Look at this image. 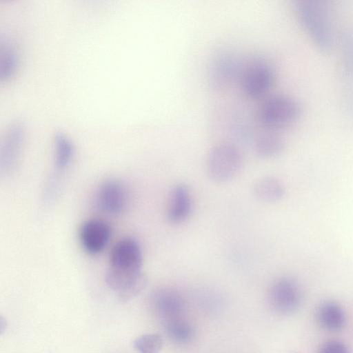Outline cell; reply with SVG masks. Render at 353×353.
I'll return each instance as SVG.
<instances>
[{
    "instance_id": "1",
    "label": "cell",
    "mask_w": 353,
    "mask_h": 353,
    "mask_svg": "<svg viewBox=\"0 0 353 353\" xmlns=\"http://www.w3.org/2000/svg\"><path fill=\"white\" fill-rule=\"evenodd\" d=\"M143 254L139 243L131 237L118 241L112 247L105 275L107 285L117 292L141 273Z\"/></svg>"
},
{
    "instance_id": "2",
    "label": "cell",
    "mask_w": 353,
    "mask_h": 353,
    "mask_svg": "<svg viewBox=\"0 0 353 353\" xmlns=\"http://www.w3.org/2000/svg\"><path fill=\"white\" fill-rule=\"evenodd\" d=\"M294 8L300 23L317 48L324 52L330 51L335 33L327 3L322 0H297Z\"/></svg>"
},
{
    "instance_id": "3",
    "label": "cell",
    "mask_w": 353,
    "mask_h": 353,
    "mask_svg": "<svg viewBox=\"0 0 353 353\" xmlns=\"http://www.w3.org/2000/svg\"><path fill=\"white\" fill-rule=\"evenodd\" d=\"M301 114V107L294 97L274 94L266 98L257 110V119L265 130L279 132L294 124Z\"/></svg>"
},
{
    "instance_id": "4",
    "label": "cell",
    "mask_w": 353,
    "mask_h": 353,
    "mask_svg": "<svg viewBox=\"0 0 353 353\" xmlns=\"http://www.w3.org/2000/svg\"><path fill=\"white\" fill-rule=\"evenodd\" d=\"M275 77V70L270 61L261 57L252 58L241 72V90L248 98H261L272 87Z\"/></svg>"
},
{
    "instance_id": "5",
    "label": "cell",
    "mask_w": 353,
    "mask_h": 353,
    "mask_svg": "<svg viewBox=\"0 0 353 353\" xmlns=\"http://www.w3.org/2000/svg\"><path fill=\"white\" fill-rule=\"evenodd\" d=\"M242 162V154L238 147L228 142L219 143L208 153V174L215 182L228 181L239 173Z\"/></svg>"
},
{
    "instance_id": "6",
    "label": "cell",
    "mask_w": 353,
    "mask_h": 353,
    "mask_svg": "<svg viewBox=\"0 0 353 353\" xmlns=\"http://www.w3.org/2000/svg\"><path fill=\"white\" fill-rule=\"evenodd\" d=\"M268 299L270 307L276 313L290 315L300 308L303 292L296 279L285 276L274 281L269 290Z\"/></svg>"
},
{
    "instance_id": "7",
    "label": "cell",
    "mask_w": 353,
    "mask_h": 353,
    "mask_svg": "<svg viewBox=\"0 0 353 353\" xmlns=\"http://www.w3.org/2000/svg\"><path fill=\"white\" fill-rule=\"evenodd\" d=\"M112 234L110 225L99 219L85 221L79 230V239L83 250L90 254H97L107 246Z\"/></svg>"
},
{
    "instance_id": "8",
    "label": "cell",
    "mask_w": 353,
    "mask_h": 353,
    "mask_svg": "<svg viewBox=\"0 0 353 353\" xmlns=\"http://www.w3.org/2000/svg\"><path fill=\"white\" fill-rule=\"evenodd\" d=\"M96 202L98 208L106 214H120L125 209L127 202L124 185L116 179L103 181L97 190Z\"/></svg>"
},
{
    "instance_id": "9",
    "label": "cell",
    "mask_w": 353,
    "mask_h": 353,
    "mask_svg": "<svg viewBox=\"0 0 353 353\" xmlns=\"http://www.w3.org/2000/svg\"><path fill=\"white\" fill-rule=\"evenodd\" d=\"M152 305L163 322L183 316L185 300L182 295L171 288H161L152 295Z\"/></svg>"
},
{
    "instance_id": "10",
    "label": "cell",
    "mask_w": 353,
    "mask_h": 353,
    "mask_svg": "<svg viewBox=\"0 0 353 353\" xmlns=\"http://www.w3.org/2000/svg\"><path fill=\"white\" fill-rule=\"evenodd\" d=\"M23 141V129L19 123H13L7 129L0 150L1 174H8L14 167Z\"/></svg>"
},
{
    "instance_id": "11",
    "label": "cell",
    "mask_w": 353,
    "mask_h": 353,
    "mask_svg": "<svg viewBox=\"0 0 353 353\" xmlns=\"http://www.w3.org/2000/svg\"><path fill=\"white\" fill-rule=\"evenodd\" d=\"M192 210V198L188 186L179 183L170 190L167 206L166 217L173 224L185 221Z\"/></svg>"
},
{
    "instance_id": "12",
    "label": "cell",
    "mask_w": 353,
    "mask_h": 353,
    "mask_svg": "<svg viewBox=\"0 0 353 353\" xmlns=\"http://www.w3.org/2000/svg\"><path fill=\"white\" fill-rule=\"evenodd\" d=\"M315 319L322 329L332 332L342 330L347 322L343 308L333 299L323 300L318 305Z\"/></svg>"
},
{
    "instance_id": "13",
    "label": "cell",
    "mask_w": 353,
    "mask_h": 353,
    "mask_svg": "<svg viewBox=\"0 0 353 353\" xmlns=\"http://www.w3.org/2000/svg\"><path fill=\"white\" fill-rule=\"evenodd\" d=\"M284 147V139L278 132L265 129L257 134L254 141V152L262 159L277 156L283 150Z\"/></svg>"
},
{
    "instance_id": "14",
    "label": "cell",
    "mask_w": 353,
    "mask_h": 353,
    "mask_svg": "<svg viewBox=\"0 0 353 353\" xmlns=\"http://www.w3.org/2000/svg\"><path fill=\"white\" fill-rule=\"evenodd\" d=\"M253 194L261 202L272 203L278 202L284 197L285 188L278 179L274 176H264L254 183Z\"/></svg>"
},
{
    "instance_id": "15",
    "label": "cell",
    "mask_w": 353,
    "mask_h": 353,
    "mask_svg": "<svg viewBox=\"0 0 353 353\" xmlns=\"http://www.w3.org/2000/svg\"><path fill=\"white\" fill-rule=\"evenodd\" d=\"M164 327L169 338L179 344L187 343L194 336L192 325L183 316L165 321Z\"/></svg>"
},
{
    "instance_id": "16",
    "label": "cell",
    "mask_w": 353,
    "mask_h": 353,
    "mask_svg": "<svg viewBox=\"0 0 353 353\" xmlns=\"http://www.w3.org/2000/svg\"><path fill=\"white\" fill-rule=\"evenodd\" d=\"M54 142L55 167L59 170H63L68 167L73 158V145L70 139L61 133L55 134Z\"/></svg>"
},
{
    "instance_id": "17",
    "label": "cell",
    "mask_w": 353,
    "mask_h": 353,
    "mask_svg": "<svg viewBox=\"0 0 353 353\" xmlns=\"http://www.w3.org/2000/svg\"><path fill=\"white\" fill-rule=\"evenodd\" d=\"M18 65V55L15 49L6 45L0 52V79L7 81L14 74Z\"/></svg>"
},
{
    "instance_id": "18",
    "label": "cell",
    "mask_w": 353,
    "mask_h": 353,
    "mask_svg": "<svg viewBox=\"0 0 353 353\" xmlns=\"http://www.w3.org/2000/svg\"><path fill=\"white\" fill-rule=\"evenodd\" d=\"M133 347L139 353H159L163 347V339L157 334H145L134 341Z\"/></svg>"
},
{
    "instance_id": "19",
    "label": "cell",
    "mask_w": 353,
    "mask_h": 353,
    "mask_svg": "<svg viewBox=\"0 0 353 353\" xmlns=\"http://www.w3.org/2000/svg\"><path fill=\"white\" fill-rule=\"evenodd\" d=\"M148 278L142 272L136 279L117 292V296L121 302H129L139 295L146 287Z\"/></svg>"
},
{
    "instance_id": "20",
    "label": "cell",
    "mask_w": 353,
    "mask_h": 353,
    "mask_svg": "<svg viewBox=\"0 0 353 353\" xmlns=\"http://www.w3.org/2000/svg\"><path fill=\"white\" fill-rule=\"evenodd\" d=\"M236 64L232 57L224 56L219 58L215 64L216 74H218L216 77L218 80L222 81L230 79L236 71Z\"/></svg>"
},
{
    "instance_id": "21",
    "label": "cell",
    "mask_w": 353,
    "mask_h": 353,
    "mask_svg": "<svg viewBox=\"0 0 353 353\" xmlns=\"http://www.w3.org/2000/svg\"><path fill=\"white\" fill-rule=\"evenodd\" d=\"M318 353H350L347 346L341 341L330 339L323 343Z\"/></svg>"
},
{
    "instance_id": "22",
    "label": "cell",
    "mask_w": 353,
    "mask_h": 353,
    "mask_svg": "<svg viewBox=\"0 0 353 353\" xmlns=\"http://www.w3.org/2000/svg\"><path fill=\"white\" fill-rule=\"evenodd\" d=\"M6 327H7L6 320L3 316H1V318H0V330H1V334L6 331Z\"/></svg>"
}]
</instances>
